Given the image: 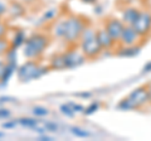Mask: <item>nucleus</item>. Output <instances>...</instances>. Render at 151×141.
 Returning a JSON list of instances; mask_svg holds the SVG:
<instances>
[{
  "label": "nucleus",
  "instance_id": "nucleus-24",
  "mask_svg": "<svg viewBox=\"0 0 151 141\" xmlns=\"http://www.w3.org/2000/svg\"><path fill=\"white\" fill-rule=\"evenodd\" d=\"M54 14H55V10H53V9H52V10H49V12L44 15V20H49V19H52Z\"/></svg>",
  "mask_w": 151,
  "mask_h": 141
},
{
  "label": "nucleus",
  "instance_id": "nucleus-4",
  "mask_svg": "<svg viewBox=\"0 0 151 141\" xmlns=\"http://www.w3.org/2000/svg\"><path fill=\"white\" fill-rule=\"evenodd\" d=\"M48 45V37L44 34H34L24 42V55L28 59L39 58Z\"/></svg>",
  "mask_w": 151,
  "mask_h": 141
},
{
  "label": "nucleus",
  "instance_id": "nucleus-18",
  "mask_svg": "<svg viewBox=\"0 0 151 141\" xmlns=\"http://www.w3.org/2000/svg\"><path fill=\"white\" fill-rule=\"evenodd\" d=\"M33 114L35 116H39V117H43V116H47L48 115V110L45 107H40V106H37L33 109Z\"/></svg>",
  "mask_w": 151,
  "mask_h": 141
},
{
  "label": "nucleus",
  "instance_id": "nucleus-15",
  "mask_svg": "<svg viewBox=\"0 0 151 141\" xmlns=\"http://www.w3.org/2000/svg\"><path fill=\"white\" fill-rule=\"evenodd\" d=\"M12 48V44L6 38H0V55L6 54L9 49Z\"/></svg>",
  "mask_w": 151,
  "mask_h": 141
},
{
  "label": "nucleus",
  "instance_id": "nucleus-6",
  "mask_svg": "<svg viewBox=\"0 0 151 141\" xmlns=\"http://www.w3.org/2000/svg\"><path fill=\"white\" fill-rule=\"evenodd\" d=\"M132 27H134V29L137 32V34L141 38L149 35L151 32V13L147 10H140Z\"/></svg>",
  "mask_w": 151,
  "mask_h": 141
},
{
  "label": "nucleus",
  "instance_id": "nucleus-19",
  "mask_svg": "<svg viewBox=\"0 0 151 141\" xmlns=\"http://www.w3.org/2000/svg\"><path fill=\"white\" fill-rule=\"evenodd\" d=\"M60 111H62V114H64L65 116H68V117H72L74 115V110L72 109V106L70 105H62L60 106Z\"/></svg>",
  "mask_w": 151,
  "mask_h": 141
},
{
  "label": "nucleus",
  "instance_id": "nucleus-23",
  "mask_svg": "<svg viewBox=\"0 0 151 141\" xmlns=\"http://www.w3.org/2000/svg\"><path fill=\"white\" fill-rule=\"evenodd\" d=\"M45 130H48V131H57V130H58V126H57L55 124H52V122H47V124H45Z\"/></svg>",
  "mask_w": 151,
  "mask_h": 141
},
{
  "label": "nucleus",
  "instance_id": "nucleus-9",
  "mask_svg": "<svg viewBox=\"0 0 151 141\" xmlns=\"http://www.w3.org/2000/svg\"><path fill=\"white\" fill-rule=\"evenodd\" d=\"M141 37L137 34V32L134 29L132 25H125L124 32L121 34L120 43L122 47H130V45H136V43L140 40Z\"/></svg>",
  "mask_w": 151,
  "mask_h": 141
},
{
  "label": "nucleus",
  "instance_id": "nucleus-31",
  "mask_svg": "<svg viewBox=\"0 0 151 141\" xmlns=\"http://www.w3.org/2000/svg\"><path fill=\"white\" fill-rule=\"evenodd\" d=\"M147 90H149V96H150V103H151V83L147 86Z\"/></svg>",
  "mask_w": 151,
  "mask_h": 141
},
{
  "label": "nucleus",
  "instance_id": "nucleus-27",
  "mask_svg": "<svg viewBox=\"0 0 151 141\" xmlns=\"http://www.w3.org/2000/svg\"><path fill=\"white\" fill-rule=\"evenodd\" d=\"M5 65L6 64H4L1 60H0V79H1V76H3V73H4V69H5Z\"/></svg>",
  "mask_w": 151,
  "mask_h": 141
},
{
  "label": "nucleus",
  "instance_id": "nucleus-32",
  "mask_svg": "<svg viewBox=\"0 0 151 141\" xmlns=\"http://www.w3.org/2000/svg\"><path fill=\"white\" fill-rule=\"evenodd\" d=\"M4 136H5V134H3V132H0V139H1V137H4Z\"/></svg>",
  "mask_w": 151,
  "mask_h": 141
},
{
  "label": "nucleus",
  "instance_id": "nucleus-2",
  "mask_svg": "<svg viewBox=\"0 0 151 141\" xmlns=\"http://www.w3.org/2000/svg\"><path fill=\"white\" fill-rule=\"evenodd\" d=\"M79 47H81L82 53L87 58H96L98 54L103 50L100 42L97 39L96 30L92 28H84V30L79 39Z\"/></svg>",
  "mask_w": 151,
  "mask_h": 141
},
{
  "label": "nucleus",
  "instance_id": "nucleus-12",
  "mask_svg": "<svg viewBox=\"0 0 151 141\" xmlns=\"http://www.w3.org/2000/svg\"><path fill=\"white\" fill-rule=\"evenodd\" d=\"M139 53V47L136 45H130V47H122V48L117 52L119 55H122V57H132V55Z\"/></svg>",
  "mask_w": 151,
  "mask_h": 141
},
{
  "label": "nucleus",
  "instance_id": "nucleus-10",
  "mask_svg": "<svg viewBox=\"0 0 151 141\" xmlns=\"http://www.w3.org/2000/svg\"><path fill=\"white\" fill-rule=\"evenodd\" d=\"M96 34H97V39L103 49H111L112 47L115 45L116 42L112 39V37L108 34L105 28H101V29L96 30Z\"/></svg>",
  "mask_w": 151,
  "mask_h": 141
},
{
  "label": "nucleus",
  "instance_id": "nucleus-30",
  "mask_svg": "<svg viewBox=\"0 0 151 141\" xmlns=\"http://www.w3.org/2000/svg\"><path fill=\"white\" fill-rule=\"evenodd\" d=\"M39 140H53V139H52V137H48V136H42V137H39Z\"/></svg>",
  "mask_w": 151,
  "mask_h": 141
},
{
  "label": "nucleus",
  "instance_id": "nucleus-14",
  "mask_svg": "<svg viewBox=\"0 0 151 141\" xmlns=\"http://www.w3.org/2000/svg\"><path fill=\"white\" fill-rule=\"evenodd\" d=\"M13 39H14V40L10 42L12 48H17V47L22 45V44L25 42V35H24V33H23L22 30H18V32H15V34H14Z\"/></svg>",
  "mask_w": 151,
  "mask_h": 141
},
{
  "label": "nucleus",
  "instance_id": "nucleus-3",
  "mask_svg": "<svg viewBox=\"0 0 151 141\" xmlns=\"http://www.w3.org/2000/svg\"><path fill=\"white\" fill-rule=\"evenodd\" d=\"M150 102L149 90L146 87H139L134 90L126 98H124L119 103V109L121 110H135L145 106L146 103Z\"/></svg>",
  "mask_w": 151,
  "mask_h": 141
},
{
  "label": "nucleus",
  "instance_id": "nucleus-7",
  "mask_svg": "<svg viewBox=\"0 0 151 141\" xmlns=\"http://www.w3.org/2000/svg\"><path fill=\"white\" fill-rule=\"evenodd\" d=\"M124 28H125V23L120 19H115V18H110V19H107V22L105 23V29L107 30L108 34L112 37V39L115 40L116 43L120 42Z\"/></svg>",
  "mask_w": 151,
  "mask_h": 141
},
{
  "label": "nucleus",
  "instance_id": "nucleus-20",
  "mask_svg": "<svg viewBox=\"0 0 151 141\" xmlns=\"http://www.w3.org/2000/svg\"><path fill=\"white\" fill-rule=\"evenodd\" d=\"M97 109H98V103L93 102L92 105H89L87 109L84 110V114H86V115H91V114H93L94 111H97Z\"/></svg>",
  "mask_w": 151,
  "mask_h": 141
},
{
  "label": "nucleus",
  "instance_id": "nucleus-25",
  "mask_svg": "<svg viewBox=\"0 0 151 141\" xmlns=\"http://www.w3.org/2000/svg\"><path fill=\"white\" fill-rule=\"evenodd\" d=\"M72 106V109L74 110V112L77 111V112H79V111H83V106H81V105H70Z\"/></svg>",
  "mask_w": 151,
  "mask_h": 141
},
{
  "label": "nucleus",
  "instance_id": "nucleus-13",
  "mask_svg": "<svg viewBox=\"0 0 151 141\" xmlns=\"http://www.w3.org/2000/svg\"><path fill=\"white\" fill-rule=\"evenodd\" d=\"M50 67L54 68V69L65 68V62H64L63 54H55L54 57L50 59Z\"/></svg>",
  "mask_w": 151,
  "mask_h": 141
},
{
  "label": "nucleus",
  "instance_id": "nucleus-22",
  "mask_svg": "<svg viewBox=\"0 0 151 141\" xmlns=\"http://www.w3.org/2000/svg\"><path fill=\"white\" fill-rule=\"evenodd\" d=\"M10 117V111L8 109H0V119H8Z\"/></svg>",
  "mask_w": 151,
  "mask_h": 141
},
{
  "label": "nucleus",
  "instance_id": "nucleus-16",
  "mask_svg": "<svg viewBox=\"0 0 151 141\" xmlns=\"http://www.w3.org/2000/svg\"><path fill=\"white\" fill-rule=\"evenodd\" d=\"M19 122L23 125V126H25V127H35V126L38 125V121L34 120V119H29V117H24V119H20L19 120Z\"/></svg>",
  "mask_w": 151,
  "mask_h": 141
},
{
  "label": "nucleus",
  "instance_id": "nucleus-8",
  "mask_svg": "<svg viewBox=\"0 0 151 141\" xmlns=\"http://www.w3.org/2000/svg\"><path fill=\"white\" fill-rule=\"evenodd\" d=\"M63 58L65 62V68H73L81 65L86 60V55L82 53V50L77 49H69L65 53H63Z\"/></svg>",
  "mask_w": 151,
  "mask_h": 141
},
{
  "label": "nucleus",
  "instance_id": "nucleus-21",
  "mask_svg": "<svg viewBox=\"0 0 151 141\" xmlns=\"http://www.w3.org/2000/svg\"><path fill=\"white\" fill-rule=\"evenodd\" d=\"M6 25H5V23H3V22H0V38H5V35H6Z\"/></svg>",
  "mask_w": 151,
  "mask_h": 141
},
{
  "label": "nucleus",
  "instance_id": "nucleus-5",
  "mask_svg": "<svg viewBox=\"0 0 151 141\" xmlns=\"http://www.w3.org/2000/svg\"><path fill=\"white\" fill-rule=\"evenodd\" d=\"M44 73L43 68L35 62V59H29L18 69V78L22 82H28L30 79L39 78Z\"/></svg>",
  "mask_w": 151,
  "mask_h": 141
},
{
  "label": "nucleus",
  "instance_id": "nucleus-1",
  "mask_svg": "<svg viewBox=\"0 0 151 141\" xmlns=\"http://www.w3.org/2000/svg\"><path fill=\"white\" fill-rule=\"evenodd\" d=\"M86 28V23L78 17H69L68 19L60 22L55 27V34L62 37L69 44H76L81 39V35Z\"/></svg>",
  "mask_w": 151,
  "mask_h": 141
},
{
  "label": "nucleus",
  "instance_id": "nucleus-26",
  "mask_svg": "<svg viewBox=\"0 0 151 141\" xmlns=\"http://www.w3.org/2000/svg\"><path fill=\"white\" fill-rule=\"evenodd\" d=\"M5 12H6V6H5V4L0 1V15H3V14L5 13Z\"/></svg>",
  "mask_w": 151,
  "mask_h": 141
},
{
  "label": "nucleus",
  "instance_id": "nucleus-29",
  "mask_svg": "<svg viewBox=\"0 0 151 141\" xmlns=\"http://www.w3.org/2000/svg\"><path fill=\"white\" fill-rule=\"evenodd\" d=\"M83 3H87V4H93V3H96L97 0H82Z\"/></svg>",
  "mask_w": 151,
  "mask_h": 141
},
{
  "label": "nucleus",
  "instance_id": "nucleus-11",
  "mask_svg": "<svg viewBox=\"0 0 151 141\" xmlns=\"http://www.w3.org/2000/svg\"><path fill=\"white\" fill-rule=\"evenodd\" d=\"M139 13H140V10L135 6L125 8L124 12H122V22L125 23V25H132L134 24V22L136 20Z\"/></svg>",
  "mask_w": 151,
  "mask_h": 141
},
{
  "label": "nucleus",
  "instance_id": "nucleus-28",
  "mask_svg": "<svg viewBox=\"0 0 151 141\" xmlns=\"http://www.w3.org/2000/svg\"><path fill=\"white\" fill-rule=\"evenodd\" d=\"M15 126V122H9V124H4L3 127L4 129H10V127H14Z\"/></svg>",
  "mask_w": 151,
  "mask_h": 141
},
{
  "label": "nucleus",
  "instance_id": "nucleus-17",
  "mask_svg": "<svg viewBox=\"0 0 151 141\" xmlns=\"http://www.w3.org/2000/svg\"><path fill=\"white\" fill-rule=\"evenodd\" d=\"M72 134L76 135V136H78V137H89V136H91V134H89L88 131L82 130L79 127H73L72 129Z\"/></svg>",
  "mask_w": 151,
  "mask_h": 141
}]
</instances>
